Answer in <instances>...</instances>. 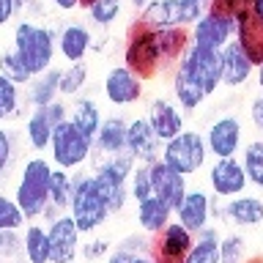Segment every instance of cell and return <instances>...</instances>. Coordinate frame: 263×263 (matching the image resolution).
Listing matches in <instances>:
<instances>
[{
    "label": "cell",
    "mask_w": 263,
    "mask_h": 263,
    "mask_svg": "<svg viewBox=\"0 0 263 263\" xmlns=\"http://www.w3.org/2000/svg\"><path fill=\"white\" fill-rule=\"evenodd\" d=\"M52 162L47 156H30L22 162L20 178L14 186V200L22 209L28 222H39L49 205V178H52Z\"/></svg>",
    "instance_id": "6da1fadb"
},
{
    "label": "cell",
    "mask_w": 263,
    "mask_h": 263,
    "mask_svg": "<svg viewBox=\"0 0 263 263\" xmlns=\"http://www.w3.org/2000/svg\"><path fill=\"white\" fill-rule=\"evenodd\" d=\"M11 47L25 58V63L30 66L33 77H36V74H44L47 69L55 66L58 30H52L49 25L33 22L28 16H20L11 30Z\"/></svg>",
    "instance_id": "7a4b0ae2"
},
{
    "label": "cell",
    "mask_w": 263,
    "mask_h": 263,
    "mask_svg": "<svg viewBox=\"0 0 263 263\" xmlns=\"http://www.w3.org/2000/svg\"><path fill=\"white\" fill-rule=\"evenodd\" d=\"M90 164H93L90 176H93L110 214H121L132 200L129 178H132V173H135L137 162L132 159L129 154H118V156H93Z\"/></svg>",
    "instance_id": "3957f363"
},
{
    "label": "cell",
    "mask_w": 263,
    "mask_h": 263,
    "mask_svg": "<svg viewBox=\"0 0 263 263\" xmlns=\"http://www.w3.org/2000/svg\"><path fill=\"white\" fill-rule=\"evenodd\" d=\"M69 217L74 219V225H77L82 236L99 233L112 217L90 173H82V170L74 173V192H71V203H69Z\"/></svg>",
    "instance_id": "277c9868"
},
{
    "label": "cell",
    "mask_w": 263,
    "mask_h": 263,
    "mask_svg": "<svg viewBox=\"0 0 263 263\" xmlns=\"http://www.w3.org/2000/svg\"><path fill=\"white\" fill-rule=\"evenodd\" d=\"M121 63L135 71L143 82L162 74L164 66H162V49H159L156 30H148L137 20H132V25L126 28V39H123Z\"/></svg>",
    "instance_id": "5b68a950"
},
{
    "label": "cell",
    "mask_w": 263,
    "mask_h": 263,
    "mask_svg": "<svg viewBox=\"0 0 263 263\" xmlns=\"http://www.w3.org/2000/svg\"><path fill=\"white\" fill-rule=\"evenodd\" d=\"M209 148H205L203 132L197 129H184L178 137L162 143V156L159 162H164L170 170H176L178 176L192 178L200 170L209 167Z\"/></svg>",
    "instance_id": "8992f818"
},
{
    "label": "cell",
    "mask_w": 263,
    "mask_h": 263,
    "mask_svg": "<svg viewBox=\"0 0 263 263\" xmlns=\"http://www.w3.org/2000/svg\"><path fill=\"white\" fill-rule=\"evenodd\" d=\"M93 154H96L93 140L82 135L71 121H63L61 126H55L52 143H49V162H52V167L66 170V173H80L85 164H90Z\"/></svg>",
    "instance_id": "52a82bcc"
},
{
    "label": "cell",
    "mask_w": 263,
    "mask_h": 263,
    "mask_svg": "<svg viewBox=\"0 0 263 263\" xmlns=\"http://www.w3.org/2000/svg\"><path fill=\"white\" fill-rule=\"evenodd\" d=\"M176 69L189 82H195L205 96H214L222 88V63H219V52H214V49H203V47L189 44V49L178 61Z\"/></svg>",
    "instance_id": "ba28073f"
},
{
    "label": "cell",
    "mask_w": 263,
    "mask_h": 263,
    "mask_svg": "<svg viewBox=\"0 0 263 263\" xmlns=\"http://www.w3.org/2000/svg\"><path fill=\"white\" fill-rule=\"evenodd\" d=\"M203 140L211 159H236L244 148V123L238 115L225 112L205 126Z\"/></svg>",
    "instance_id": "9c48e42d"
},
{
    "label": "cell",
    "mask_w": 263,
    "mask_h": 263,
    "mask_svg": "<svg viewBox=\"0 0 263 263\" xmlns=\"http://www.w3.org/2000/svg\"><path fill=\"white\" fill-rule=\"evenodd\" d=\"M63 121H69V104H66V99H58L49 107L30 110L28 118H25V143H28L30 151H36V154L49 151L52 132Z\"/></svg>",
    "instance_id": "30bf717a"
},
{
    "label": "cell",
    "mask_w": 263,
    "mask_h": 263,
    "mask_svg": "<svg viewBox=\"0 0 263 263\" xmlns=\"http://www.w3.org/2000/svg\"><path fill=\"white\" fill-rule=\"evenodd\" d=\"M233 33H236L233 14L209 6V11H205L200 20H197L192 28H189V39H192L195 47L222 52V49H225L230 41H233Z\"/></svg>",
    "instance_id": "8fae6325"
},
{
    "label": "cell",
    "mask_w": 263,
    "mask_h": 263,
    "mask_svg": "<svg viewBox=\"0 0 263 263\" xmlns=\"http://www.w3.org/2000/svg\"><path fill=\"white\" fill-rule=\"evenodd\" d=\"M102 93L112 107H135L145 96V82L123 63H115L104 71Z\"/></svg>",
    "instance_id": "7c38bea8"
},
{
    "label": "cell",
    "mask_w": 263,
    "mask_h": 263,
    "mask_svg": "<svg viewBox=\"0 0 263 263\" xmlns=\"http://www.w3.org/2000/svg\"><path fill=\"white\" fill-rule=\"evenodd\" d=\"M205 178H209V192L219 200H230L247 192L250 181L241 167V159H211L205 167Z\"/></svg>",
    "instance_id": "4fadbf2b"
},
{
    "label": "cell",
    "mask_w": 263,
    "mask_h": 263,
    "mask_svg": "<svg viewBox=\"0 0 263 263\" xmlns=\"http://www.w3.org/2000/svg\"><path fill=\"white\" fill-rule=\"evenodd\" d=\"M145 121H148V126L154 129V135L159 137L162 143L178 137L181 132L186 129V112L181 110L173 99H167V96H156V99L148 102Z\"/></svg>",
    "instance_id": "5bb4252c"
},
{
    "label": "cell",
    "mask_w": 263,
    "mask_h": 263,
    "mask_svg": "<svg viewBox=\"0 0 263 263\" xmlns=\"http://www.w3.org/2000/svg\"><path fill=\"white\" fill-rule=\"evenodd\" d=\"M195 233L181 225V222L173 219L162 233H156L151 238V258L154 263H184L186 252L192 250Z\"/></svg>",
    "instance_id": "9a60e30c"
},
{
    "label": "cell",
    "mask_w": 263,
    "mask_h": 263,
    "mask_svg": "<svg viewBox=\"0 0 263 263\" xmlns=\"http://www.w3.org/2000/svg\"><path fill=\"white\" fill-rule=\"evenodd\" d=\"M47 236H49V247H52V263H74L80 258L82 233L77 230L69 214H61L58 219L49 222Z\"/></svg>",
    "instance_id": "2e32d148"
},
{
    "label": "cell",
    "mask_w": 263,
    "mask_h": 263,
    "mask_svg": "<svg viewBox=\"0 0 263 263\" xmlns=\"http://www.w3.org/2000/svg\"><path fill=\"white\" fill-rule=\"evenodd\" d=\"M126 154L135 159L137 164H154L162 156V140L154 135V129L148 126L145 115L129 121V132H126Z\"/></svg>",
    "instance_id": "e0dca14e"
},
{
    "label": "cell",
    "mask_w": 263,
    "mask_h": 263,
    "mask_svg": "<svg viewBox=\"0 0 263 263\" xmlns=\"http://www.w3.org/2000/svg\"><path fill=\"white\" fill-rule=\"evenodd\" d=\"M93 30L82 22H66L58 30V55L66 63H85L93 52Z\"/></svg>",
    "instance_id": "ac0fdd59"
},
{
    "label": "cell",
    "mask_w": 263,
    "mask_h": 263,
    "mask_svg": "<svg viewBox=\"0 0 263 263\" xmlns=\"http://www.w3.org/2000/svg\"><path fill=\"white\" fill-rule=\"evenodd\" d=\"M219 63H222V88L230 90H241L244 85H250L255 80V66L250 58L244 55V49L230 41V44L219 52Z\"/></svg>",
    "instance_id": "d6986e66"
},
{
    "label": "cell",
    "mask_w": 263,
    "mask_h": 263,
    "mask_svg": "<svg viewBox=\"0 0 263 263\" xmlns=\"http://www.w3.org/2000/svg\"><path fill=\"white\" fill-rule=\"evenodd\" d=\"M176 222H181L189 233H200L211 225V192L200 186H189L184 203L176 211Z\"/></svg>",
    "instance_id": "ffe728a7"
},
{
    "label": "cell",
    "mask_w": 263,
    "mask_h": 263,
    "mask_svg": "<svg viewBox=\"0 0 263 263\" xmlns=\"http://www.w3.org/2000/svg\"><path fill=\"white\" fill-rule=\"evenodd\" d=\"M151 184H154V197H159L164 205H170L173 214L178 211V205L184 203V197L189 192V178L178 176L164 162L151 164Z\"/></svg>",
    "instance_id": "44dd1931"
},
{
    "label": "cell",
    "mask_w": 263,
    "mask_h": 263,
    "mask_svg": "<svg viewBox=\"0 0 263 263\" xmlns=\"http://www.w3.org/2000/svg\"><path fill=\"white\" fill-rule=\"evenodd\" d=\"M233 22H236L233 41L244 49V55L250 58L255 66H260L263 63V22L250 11V8H238L233 14Z\"/></svg>",
    "instance_id": "7402d4cb"
},
{
    "label": "cell",
    "mask_w": 263,
    "mask_h": 263,
    "mask_svg": "<svg viewBox=\"0 0 263 263\" xmlns=\"http://www.w3.org/2000/svg\"><path fill=\"white\" fill-rule=\"evenodd\" d=\"M126 132H129V121L121 112L104 115L102 126H99L96 137H93V156H118L126 154Z\"/></svg>",
    "instance_id": "603a6c76"
},
{
    "label": "cell",
    "mask_w": 263,
    "mask_h": 263,
    "mask_svg": "<svg viewBox=\"0 0 263 263\" xmlns=\"http://www.w3.org/2000/svg\"><path fill=\"white\" fill-rule=\"evenodd\" d=\"M225 225H233L238 230H250L263 225V197L260 195H238L225 200Z\"/></svg>",
    "instance_id": "cb8c5ba5"
},
{
    "label": "cell",
    "mask_w": 263,
    "mask_h": 263,
    "mask_svg": "<svg viewBox=\"0 0 263 263\" xmlns=\"http://www.w3.org/2000/svg\"><path fill=\"white\" fill-rule=\"evenodd\" d=\"M58 82H61V66H52V69H47L44 74H36V77L25 85V104H28L30 110H39V107H49L52 102H58V99H61Z\"/></svg>",
    "instance_id": "d4e9b609"
},
{
    "label": "cell",
    "mask_w": 263,
    "mask_h": 263,
    "mask_svg": "<svg viewBox=\"0 0 263 263\" xmlns=\"http://www.w3.org/2000/svg\"><path fill=\"white\" fill-rule=\"evenodd\" d=\"M135 205H137L135 219H137L140 233H145V236H151V238L156 233H162V230L173 222V209H170V205H164L159 197H148V200L135 203Z\"/></svg>",
    "instance_id": "484cf974"
},
{
    "label": "cell",
    "mask_w": 263,
    "mask_h": 263,
    "mask_svg": "<svg viewBox=\"0 0 263 263\" xmlns=\"http://www.w3.org/2000/svg\"><path fill=\"white\" fill-rule=\"evenodd\" d=\"M69 121L85 137L93 140L99 126H102V121H104V112H102V107H99V102L93 96H77V99H71V104H69Z\"/></svg>",
    "instance_id": "4316f807"
},
{
    "label": "cell",
    "mask_w": 263,
    "mask_h": 263,
    "mask_svg": "<svg viewBox=\"0 0 263 263\" xmlns=\"http://www.w3.org/2000/svg\"><path fill=\"white\" fill-rule=\"evenodd\" d=\"M22 255L28 263H52V247H49L47 225L28 222L22 230Z\"/></svg>",
    "instance_id": "83f0119b"
},
{
    "label": "cell",
    "mask_w": 263,
    "mask_h": 263,
    "mask_svg": "<svg viewBox=\"0 0 263 263\" xmlns=\"http://www.w3.org/2000/svg\"><path fill=\"white\" fill-rule=\"evenodd\" d=\"M135 20L148 30H164L176 28V0H148V3L137 11Z\"/></svg>",
    "instance_id": "f1b7e54d"
},
{
    "label": "cell",
    "mask_w": 263,
    "mask_h": 263,
    "mask_svg": "<svg viewBox=\"0 0 263 263\" xmlns=\"http://www.w3.org/2000/svg\"><path fill=\"white\" fill-rule=\"evenodd\" d=\"M156 36H159V49H162V66L164 69H170V66L176 69L178 61L189 49V44H192L189 30L186 28H164Z\"/></svg>",
    "instance_id": "f546056e"
},
{
    "label": "cell",
    "mask_w": 263,
    "mask_h": 263,
    "mask_svg": "<svg viewBox=\"0 0 263 263\" xmlns=\"http://www.w3.org/2000/svg\"><path fill=\"white\" fill-rule=\"evenodd\" d=\"M219 228L209 225L195 236L192 250L186 252L184 263H219Z\"/></svg>",
    "instance_id": "4dcf8cb0"
},
{
    "label": "cell",
    "mask_w": 263,
    "mask_h": 263,
    "mask_svg": "<svg viewBox=\"0 0 263 263\" xmlns=\"http://www.w3.org/2000/svg\"><path fill=\"white\" fill-rule=\"evenodd\" d=\"M170 90H173V102H176L184 112H197V110H200V107L205 104V99H209L200 88L195 85V82H189L178 69L173 71Z\"/></svg>",
    "instance_id": "1f68e13d"
},
{
    "label": "cell",
    "mask_w": 263,
    "mask_h": 263,
    "mask_svg": "<svg viewBox=\"0 0 263 263\" xmlns=\"http://www.w3.org/2000/svg\"><path fill=\"white\" fill-rule=\"evenodd\" d=\"M22 104H25L22 88L8 80L6 74H0V123L22 118V112H25Z\"/></svg>",
    "instance_id": "d6a6232c"
},
{
    "label": "cell",
    "mask_w": 263,
    "mask_h": 263,
    "mask_svg": "<svg viewBox=\"0 0 263 263\" xmlns=\"http://www.w3.org/2000/svg\"><path fill=\"white\" fill-rule=\"evenodd\" d=\"M241 167L247 173V181L255 189H263V137H255L241 148Z\"/></svg>",
    "instance_id": "836d02e7"
},
{
    "label": "cell",
    "mask_w": 263,
    "mask_h": 263,
    "mask_svg": "<svg viewBox=\"0 0 263 263\" xmlns=\"http://www.w3.org/2000/svg\"><path fill=\"white\" fill-rule=\"evenodd\" d=\"M88 80H90L88 63L61 66V82H58V88H61V99H77V96H82Z\"/></svg>",
    "instance_id": "e575fe53"
},
{
    "label": "cell",
    "mask_w": 263,
    "mask_h": 263,
    "mask_svg": "<svg viewBox=\"0 0 263 263\" xmlns=\"http://www.w3.org/2000/svg\"><path fill=\"white\" fill-rule=\"evenodd\" d=\"M71 192H74V173H66V170L55 167L52 178H49V205L61 214H69Z\"/></svg>",
    "instance_id": "d590c367"
},
{
    "label": "cell",
    "mask_w": 263,
    "mask_h": 263,
    "mask_svg": "<svg viewBox=\"0 0 263 263\" xmlns=\"http://www.w3.org/2000/svg\"><path fill=\"white\" fill-rule=\"evenodd\" d=\"M0 74H6V77L11 80V82H16L20 88H25L33 80L30 66L25 63V58L16 52L14 47H6L3 52H0Z\"/></svg>",
    "instance_id": "8d00e7d4"
},
{
    "label": "cell",
    "mask_w": 263,
    "mask_h": 263,
    "mask_svg": "<svg viewBox=\"0 0 263 263\" xmlns=\"http://www.w3.org/2000/svg\"><path fill=\"white\" fill-rule=\"evenodd\" d=\"M88 11V20L96 25V28H112L118 22V16L123 11V0H88L82 6Z\"/></svg>",
    "instance_id": "74e56055"
},
{
    "label": "cell",
    "mask_w": 263,
    "mask_h": 263,
    "mask_svg": "<svg viewBox=\"0 0 263 263\" xmlns=\"http://www.w3.org/2000/svg\"><path fill=\"white\" fill-rule=\"evenodd\" d=\"M16 154H20V135L11 126L0 123V178L11 173V167L16 164Z\"/></svg>",
    "instance_id": "f35d334b"
},
{
    "label": "cell",
    "mask_w": 263,
    "mask_h": 263,
    "mask_svg": "<svg viewBox=\"0 0 263 263\" xmlns=\"http://www.w3.org/2000/svg\"><path fill=\"white\" fill-rule=\"evenodd\" d=\"M219 263H250L247 258V238L238 230H230L219 238Z\"/></svg>",
    "instance_id": "ab89813d"
},
{
    "label": "cell",
    "mask_w": 263,
    "mask_h": 263,
    "mask_svg": "<svg viewBox=\"0 0 263 263\" xmlns=\"http://www.w3.org/2000/svg\"><path fill=\"white\" fill-rule=\"evenodd\" d=\"M28 219H25L22 209L16 205L14 195H6L0 192V233L3 230H25Z\"/></svg>",
    "instance_id": "60d3db41"
},
{
    "label": "cell",
    "mask_w": 263,
    "mask_h": 263,
    "mask_svg": "<svg viewBox=\"0 0 263 263\" xmlns=\"http://www.w3.org/2000/svg\"><path fill=\"white\" fill-rule=\"evenodd\" d=\"M129 195L135 203H143L154 197V184H151V164H137L129 178Z\"/></svg>",
    "instance_id": "b9f144b4"
},
{
    "label": "cell",
    "mask_w": 263,
    "mask_h": 263,
    "mask_svg": "<svg viewBox=\"0 0 263 263\" xmlns=\"http://www.w3.org/2000/svg\"><path fill=\"white\" fill-rule=\"evenodd\" d=\"M209 11V0H176V28H192Z\"/></svg>",
    "instance_id": "7bdbcfd3"
},
{
    "label": "cell",
    "mask_w": 263,
    "mask_h": 263,
    "mask_svg": "<svg viewBox=\"0 0 263 263\" xmlns=\"http://www.w3.org/2000/svg\"><path fill=\"white\" fill-rule=\"evenodd\" d=\"M22 230H3L0 233V260L16 263L22 260Z\"/></svg>",
    "instance_id": "ee69618b"
},
{
    "label": "cell",
    "mask_w": 263,
    "mask_h": 263,
    "mask_svg": "<svg viewBox=\"0 0 263 263\" xmlns=\"http://www.w3.org/2000/svg\"><path fill=\"white\" fill-rule=\"evenodd\" d=\"M112 250H121V252H129V255H151V236L126 233L121 241L112 244Z\"/></svg>",
    "instance_id": "f6af8a7d"
},
{
    "label": "cell",
    "mask_w": 263,
    "mask_h": 263,
    "mask_svg": "<svg viewBox=\"0 0 263 263\" xmlns=\"http://www.w3.org/2000/svg\"><path fill=\"white\" fill-rule=\"evenodd\" d=\"M110 252H112L110 238H102V236H90L88 241L80 244V255L85 260H104Z\"/></svg>",
    "instance_id": "bcb514c9"
},
{
    "label": "cell",
    "mask_w": 263,
    "mask_h": 263,
    "mask_svg": "<svg viewBox=\"0 0 263 263\" xmlns=\"http://www.w3.org/2000/svg\"><path fill=\"white\" fill-rule=\"evenodd\" d=\"M102 263H154V258H151V255H129V252L112 250Z\"/></svg>",
    "instance_id": "7dc6e473"
},
{
    "label": "cell",
    "mask_w": 263,
    "mask_h": 263,
    "mask_svg": "<svg viewBox=\"0 0 263 263\" xmlns=\"http://www.w3.org/2000/svg\"><path fill=\"white\" fill-rule=\"evenodd\" d=\"M250 123L260 132V137H263V93H255L250 99Z\"/></svg>",
    "instance_id": "c3c4849f"
},
{
    "label": "cell",
    "mask_w": 263,
    "mask_h": 263,
    "mask_svg": "<svg viewBox=\"0 0 263 263\" xmlns=\"http://www.w3.org/2000/svg\"><path fill=\"white\" fill-rule=\"evenodd\" d=\"M252 0H209V6L214 8H222V11H228V14H236L238 8H247Z\"/></svg>",
    "instance_id": "681fc988"
},
{
    "label": "cell",
    "mask_w": 263,
    "mask_h": 263,
    "mask_svg": "<svg viewBox=\"0 0 263 263\" xmlns=\"http://www.w3.org/2000/svg\"><path fill=\"white\" fill-rule=\"evenodd\" d=\"M14 16H16L14 0H0V30H3L8 22H14Z\"/></svg>",
    "instance_id": "f907efd6"
},
{
    "label": "cell",
    "mask_w": 263,
    "mask_h": 263,
    "mask_svg": "<svg viewBox=\"0 0 263 263\" xmlns=\"http://www.w3.org/2000/svg\"><path fill=\"white\" fill-rule=\"evenodd\" d=\"M47 3L52 6V8H58V11H66V14H69V11H77L82 0H47Z\"/></svg>",
    "instance_id": "816d5d0a"
},
{
    "label": "cell",
    "mask_w": 263,
    "mask_h": 263,
    "mask_svg": "<svg viewBox=\"0 0 263 263\" xmlns=\"http://www.w3.org/2000/svg\"><path fill=\"white\" fill-rule=\"evenodd\" d=\"M30 8H39V0H14V11H16V16H22L25 11H30Z\"/></svg>",
    "instance_id": "f5cc1de1"
},
{
    "label": "cell",
    "mask_w": 263,
    "mask_h": 263,
    "mask_svg": "<svg viewBox=\"0 0 263 263\" xmlns=\"http://www.w3.org/2000/svg\"><path fill=\"white\" fill-rule=\"evenodd\" d=\"M247 8H250V11H252V14H255V16H258V20L263 22V0H252V3L247 6Z\"/></svg>",
    "instance_id": "db71d44e"
},
{
    "label": "cell",
    "mask_w": 263,
    "mask_h": 263,
    "mask_svg": "<svg viewBox=\"0 0 263 263\" xmlns=\"http://www.w3.org/2000/svg\"><path fill=\"white\" fill-rule=\"evenodd\" d=\"M255 82H258V93H263V63L255 69Z\"/></svg>",
    "instance_id": "11a10c76"
},
{
    "label": "cell",
    "mask_w": 263,
    "mask_h": 263,
    "mask_svg": "<svg viewBox=\"0 0 263 263\" xmlns=\"http://www.w3.org/2000/svg\"><path fill=\"white\" fill-rule=\"evenodd\" d=\"M129 3H132V6H135V8H137V11H140V8H143V6L148 3V0H129Z\"/></svg>",
    "instance_id": "9f6ffc18"
},
{
    "label": "cell",
    "mask_w": 263,
    "mask_h": 263,
    "mask_svg": "<svg viewBox=\"0 0 263 263\" xmlns=\"http://www.w3.org/2000/svg\"><path fill=\"white\" fill-rule=\"evenodd\" d=\"M250 263H263V260H250Z\"/></svg>",
    "instance_id": "6f0895ef"
}]
</instances>
